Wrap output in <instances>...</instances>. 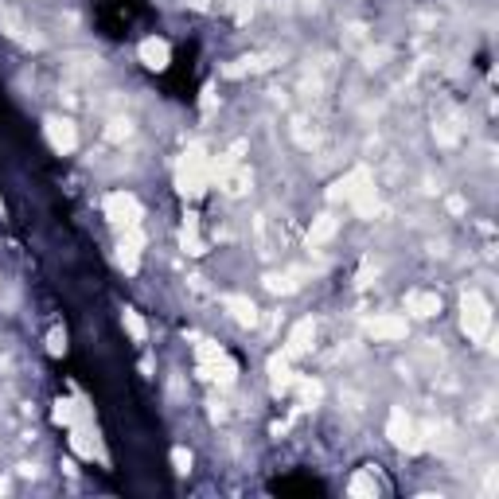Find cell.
I'll list each match as a JSON object with an SVG mask.
<instances>
[{"label":"cell","mask_w":499,"mask_h":499,"mask_svg":"<svg viewBox=\"0 0 499 499\" xmlns=\"http://www.w3.org/2000/svg\"><path fill=\"white\" fill-rule=\"evenodd\" d=\"M176 184L184 196H199L207 184H211V160L203 156V149H187L180 168H176Z\"/></svg>","instance_id":"cell-1"},{"label":"cell","mask_w":499,"mask_h":499,"mask_svg":"<svg viewBox=\"0 0 499 499\" xmlns=\"http://www.w3.org/2000/svg\"><path fill=\"white\" fill-rule=\"evenodd\" d=\"M106 218L113 223V227H121V230L141 227V203H137V196H129V191H113V196H106Z\"/></svg>","instance_id":"cell-2"},{"label":"cell","mask_w":499,"mask_h":499,"mask_svg":"<svg viewBox=\"0 0 499 499\" xmlns=\"http://www.w3.org/2000/svg\"><path fill=\"white\" fill-rule=\"evenodd\" d=\"M488 328H491L488 301H484L480 293H468L464 296V332H468V339H484L488 336Z\"/></svg>","instance_id":"cell-3"},{"label":"cell","mask_w":499,"mask_h":499,"mask_svg":"<svg viewBox=\"0 0 499 499\" xmlns=\"http://www.w3.org/2000/svg\"><path fill=\"white\" fill-rule=\"evenodd\" d=\"M141 246H144V234L141 227H129L125 234H121L117 242V261L125 273H137V265H141Z\"/></svg>","instance_id":"cell-4"},{"label":"cell","mask_w":499,"mask_h":499,"mask_svg":"<svg viewBox=\"0 0 499 499\" xmlns=\"http://www.w3.org/2000/svg\"><path fill=\"white\" fill-rule=\"evenodd\" d=\"M386 437H390L398 449H417V437H413V422L406 417V410H390V422H386Z\"/></svg>","instance_id":"cell-5"},{"label":"cell","mask_w":499,"mask_h":499,"mask_svg":"<svg viewBox=\"0 0 499 499\" xmlns=\"http://www.w3.org/2000/svg\"><path fill=\"white\" fill-rule=\"evenodd\" d=\"M47 141H51L55 152H70L78 144V133L66 117H47Z\"/></svg>","instance_id":"cell-6"},{"label":"cell","mask_w":499,"mask_h":499,"mask_svg":"<svg viewBox=\"0 0 499 499\" xmlns=\"http://www.w3.org/2000/svg\"><path fill=\"white\" fill-rule=\"evenodd\" d=\"M367 332L375 339H402V336H406V316H394V312L375 316V320L367 324Z\"/></svg>","instance_id":"cell-7"},{"label":"cell","mask_w":499,"mask_h":499,"mask_svg":"<svg viewBox=\"0 0 499 499\" xmlns=\"http://www.w3.org/2000/svg\"><path fill=\"white\" fill-rule=\"evenodd\" d=\"M70 449H75L78 456H86V460H94V456H102L98 437L90 433V429H82V425H70Z\"/></svg>","instance_id":"cell-8"},{"label":"cell","mask_w":499,"mask_h":499,"mask_svg":"<svg viewBox=\"0 0 499 499\" xmlns=\"http://www.w3.org/2000/svg\"><path fill=\"white\" fill-rule=\"evenodd\" d=\"M312 348V320H301V324L289 332V339H285V355H304V351Z\"/></svg>","instance_id":"cell-9"},{"label":"cell","mask_w":499,"mask_h":499,"mask_svg":"<svg viewBox=\"0 0 499 499\" xmlns=\"http://www.w3.org/2000/svg\"><path fill=\"white\" fill-rule=\"evenodd\" d=\"M168 59H172V51H168V44L164 39H144L141 44V63L152 66V70H164L168 66Z\"/></svg>","instance_id":"cell-10"},{"label":"cell","mask_w":499,"mask_h":499,"mask_svg":"<svg viewBox=\"0 0 499 499\" xmlns=\"http://www.w3.org/2000/svg\"><path fill=\"white\" fill-rule=\"evenodd\" d=\"M270 382H273V390L281 394V390H289L293 386V367H289V355H273L270 359Z\"/></svg>","instance_id":"cell-11"},{"label":"cell","mask_w":499,"mask_h":499,"mask_svg":"<svg viewBox=\"0 0 499 499\" xmlns=\"http://www.w3.org/2000/svg\"><path fill=\"white\" fill-rule=\"evenodd\" d=\"M406 312L433 316V312H441V301H437V293H410L406 296Z\"/></svg>","instance_id":"cell-12"},{"label":"cell","mask_w":499,"mask_h":499,"mask_svg":"<svg viewBox=\"0 0 499 499\" xmlns=\"http://www.w3.org/2000/svg\"><path fill=\"white\" fill-rule=\"evenodd\" d=\"M223 304L230 308V316H234L238 324H258V308H254V301H246V296H227Z\"/></svg>","instance_id":"cell-13"},{"label":"cell","mask_w":499,"mask_h":499,"mask_svg":"<svg viewBox=\"0 0 499 499\" xmlns=\"http://www.w3.org/2000/svg\"><path fill=\"white\" fill-rule=\"evenodd\" d=\"M121 320H125V332L133 336V343H144V339H149V328H144V320L133 312V308H125V316H121Z\"/></svg>","instance_id":"cell-14"},{"label":"cell","mask_w":499,"mask_h":499,"mask_svg":"<svg viewBox=\"0 0 499 499\" xmlns=\"http://www.w3.org/2000/svg\"><path fill=\"white\" fill-rule=\"evenodd\" d=\"M336 234V218L332 215H320L312 223V230H308V242H324V238H332Z\"/></svg>","instance_id":"cell-15"},{"label":"cell","mask_w":499,"mask_h":499,"mask_svg":"<svg viewBox=\"0 0 499 499\" xmlns=\"http://www.w3.org/2000/svg\"><path fill=\"white\" fill-rule=\"evenodd\" d=\"M51 417H55L59 425H75V402H63V398H59V402H55V410H51Z\"/></svg>","instance_id":"cell-16"},{"label":"cell","mask_w":499,"mask_h":499,"mask_svg":"<svg viewBox=\"0 0 499 499\" xmlns=\"http://www.w3.org/2000/svg\"><path fill=\"white\" fill-rule=\"evenodd\" d=\"M375 491H379V484H375L367 472H359V476L351 480V496H375Z\"/></svg>","instance_id":"cell-17"},{"label":"cell","mask_w":499,"mask_h":499,"mask_svg":"<svg viewBox=\"0 0 499 499\" xmlns=\"http://www.w3.org/2000/svg\"><path fill=\"white\" fill-rule=\"evenodd\" d=\"M184 249L187 254H203V238L196 234V223H187V230H184Z\"/></svg>","instance_id":"cell-18"},{"label":"cell","mask_w":499,"mask_h":499,"mask_svg":"<svg viewBox=\"0 0 499 499\" xmlns=\"http://www.w3.org/2000/svg\"><path fill=\"white\" fill-rule=\"evenodd\" d=\"M47 351H51V355H63V351H66V332H63V328H51V336H47Z\"/></svg>","instance_id":"cell-19"},{"label":"cell","mask_w":499,"mask_h":499,"mask_svg":"<svg viewBox=\"0 0 499 499\" xmlns=\"http://www.w3.org/2000/svg\"><path fill=\"white\" fill-rule=\"evenodd\" d=\"M296 386H301V394H304V402H320V382L316 379H296Z\"/></svg>","instance_id":"cell-20"},{"label":"cell","mask_w":499,"mask_h":499,"mask_svg":"<svg viewBox=\"0 0 499 499\" xmlns=\"http://www.w3.org/2000/svg\"><path fill=\"white\" fill-rule=\"evenodd\" d=\"M172 464H176V472H191V453L187 449H172Z\"/></svg>","instance_id":"cell-21"},{"label":"cell","mask_w":499,"mask_h":499,"mask_svg":"<svg viewBox=\"0 0 499 499\" xmlns=\"http://www.w3.org/2000/svg\"><path fill=\"white\" fill-rule=\"evenodd\" d=\"M121 137H129V121H113V129H109V141H121Z\"/></svg>","instance_id":"cell-22"},{"label":"cell","mask_w":499,"mask_h":499,"mask_svg":"<svg viewBox=\"0 0 499 499\" xmlns=\"http://www.w3.org/2000/svg\"><path fill=\"white\" fill-rule=\"evenodd\" d=\"M0 211H4V203H0Z\"/></svg>","instance_id":"cell-23"}]
</instances>
